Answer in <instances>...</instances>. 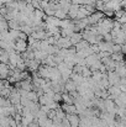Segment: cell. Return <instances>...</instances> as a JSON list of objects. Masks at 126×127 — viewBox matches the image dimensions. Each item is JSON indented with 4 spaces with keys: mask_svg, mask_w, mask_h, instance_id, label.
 Segmentation results:
<instances>
[{
    "mask_svg": "<svg viewBox=\"0 0 126 127\" xmlns=\"http://www.w3.org/2000/svg\"><path fill=\"white\" fill-rule=\"evenodd\" d=\"M62 109L64 110V112H66L67 115H71V114H78V111H77V106H76L74 104H67V102H64V104L62 105Z\"/></svg>",
    "mask_w": 126,
    "mask_h": 127,
    "instance_id": "6da1fadb",
    "label": "cell"
},
{
    "mask_svg": "<svg viewBox=\"0 0 126 127\" xmlns=\"http://www.w3.org/2000/svg\"><path fill=\"white\" fill-rule=\"evenodd\" d=\"M67 119L69 120L71 126L72 127H79V124H81V116H78L77 114H71V115H67Z\"/></svg>",
    "mask_w": 126,
    "mask_h": 127,
    "instance_id": "7a4b0ae2",
    "label": "cell"
},
{
    "mask_svg": "<svg viewBox=\"0 0 126 127\" xmlns=\"http://www.w3.org/2000/svg\"><path fill=\"white\" fill-rule=\"evenodd\" d=\"M64 88H66V91L72 93V91H76V90H77V84H76L72 79H69V80H67V82H66Z\"/></svg>",
    "mask_w": 126,
    "mask_h": 127,
    "instance_id": "3957f363",
    "label": "cell"
},
{
    "mask_svg": "<svg viewBox=\"0 0 126 127\" xmlns=\"http://www.w3.org/2000/svg\"><path fill=\"white\" fill-rule=\"evenodd\" d=\"M15 49L19 51V52H24V51L26 49V42H25V40L19 38V40L16 41V43H15Z\"/></svg>",
    "mask_w": 126,
    "mask_h": 127,
    "instance_id": "277c9868",
    "label": "cell"
}]
</instances>
